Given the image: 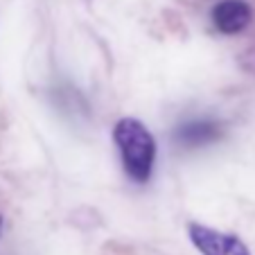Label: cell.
Instances as JSON below:
<instances>
[{
  "label": "cell",
  "mask_w": 255,
  "mask_h": 255,
  "mask_svg": "<svg viewBox=\"0 0 255 255\" xmlns=\"http://www.w3.org/2000/svg\"><path fill=\"white\" fill-rule=\"evenodd\" d=\"M113 138L120 149L125 172L135 183H147L156 160V140L151 131L135 118H122L113 129Z\"/></svg>",
  "instance_id": "1"
},
{
  "label": "cell",
  "mask_w": 255,
  "mask_h": 255,
  "mask_svg": "<svg viewBox=\"0 0 255 255\" xmlns=\"http://www.w3.org/2000/svg\"><path fill=\"white\" fill-rule=\"evenodd\" d=\"M188 233L201 255H251L244 242L231 233L215 231V228L201 226V224H190Z\"/></svg>",
  "instance_id": "2"
},
{
  "label": "cell",
  "mask_w": 255,
  "mask_h": 255,
  "mask_svg": "<svg viewBox=\"0 0 255 255\" xmlns=\"http://www.w3.org/2000/svg\"><path fill=\"white\" fill-rule=\"evenodd\" d=\"M253 18L246 0H222L212 7V23L222 34H237Z\"/></svg>",
  "instance_id": "3"
},
{
  "label": "cell",
  "mask_w": 255,
  "mask_h": 255,
  "mask_svg": "<svg viewBox=\"0 0 255 255\" xmlns=\"http://www.w3.org/2000/svg\"><path fill=\"white\" fill-rule=\"evenodd\" d=\"M178 138L188 144H203L208 140L217 138V127L208 125V122H197V125H188L178 131Z\"/></svg>",
  "instance_id": "4"
},
{
  "label": "cell",
  "mask_w": 255,
  "mask_h": 255,
  "mask_svg": "<svg viewBox=\"0 0 255 255\" xmlns=\"http://www.w3.org/2000/svg\"><path fill=\"white\" fill-rule=\"evenodd\" d=\"M0 231H2V217H0Z\"/></svg>",
  "instance_id": "5"
}]
</instances>
